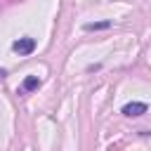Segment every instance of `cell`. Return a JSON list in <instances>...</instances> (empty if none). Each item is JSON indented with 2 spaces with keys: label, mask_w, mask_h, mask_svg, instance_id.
I'll use <instances>...</instances> for the list:
<instances>
[{
  "label": "cell",
  "mask_w": 151,
  "mask_h": 151,
  "mask_svg": "<svg viewBox=\"0 0 151 151\" xmlns=\"http://www.w3.org/2000/svg\"><path fill=\"white\" fill-rule=\"evenodd\" d=\"M12 50L17 52V54H21V57H26V54H31L33 50H35V38H19V40H14L12 42Z\"/></svg>",
  "instance_id": "cell-1"
},
{
  "label": "cell",
  "mask_w": 151,
  "mask_h": 151,
  "mask_svg": "<svg viewBox=\"0 0 151 151\" xmlns=\"http://www.w3.org/2000/svg\"><path fill=\"white\" fill-rule=\"evenodd\" d=\"M146 104L144 101H130V104H125L123 106V116H127V118H137V116H142V113H146Z\"/></svg>",
  "instance_id": "cell-2"
},
{
  "label": "cell",
  "mask_w": 151,
  "mask_h": 151,
  "mask_svg": "<svg viewBox=\"0 0 151 151\" xmlns=\"http://www.w3.org/2000/svg\"><path fill=\"white\" fill-rule=\"evenodd\" d=\"M38 87H40V78H38V76H26L24 83H21V90H24V92H33V90H38Z\"/></svg>",
  "instance_id": "cell-3"
},
{
  "label": "cell",
  "mask_w": 151,
  "mask_h": 151,
  "mask_svg": "<svg viewBox=\"0 0 151 151\" xmlns=\"http://www.w3.org/2000/svg\"><path fill=\"white\" fill-rule=\"evenodd\" d=\"M104 28H111V21H90V24H85V31H104Z\"/></svg>",
  "instance_id": "cell-4"
},
{
  "label": "cell",
  "mask_w": 151,
  "mask_h": 151,
  "mask_svg": "<svg viewBox=\"0 0 151 151\" xmlns=\"http://www.w3.org/2000/svg\"><path fill=\"white\" fill-rule=\"evenodd\" d=\"M5 76H7V71H5V68H0V78H5Z\"/></svg>",
  "instance_id": "cell-5"
}]
</instances>
